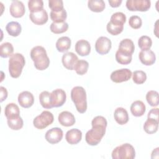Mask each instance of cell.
I'll return each mask as SVG.
<instances>
[{"instance_id":"obj_1","label":"cell","mask_w":159,"mask_h":159,"mask_svg":"<svg viewBox=\"0 0 159 159\" xmlns=\"http://www.w3.org/2000/svg\"><path fill=\"white\" fill-rule=\"evenodd\" d=\"M91 125V129L85 135V140L88 145L95 146L101 142L105 135L107 122L104 117L98 116L92 120Z\"/></svg>"},{"instance_id":"obj_2","label":"cell","mask_w":159,"mask_h":159,"mask_svg":"<svg viewBox=\"0 0 159 159\" xmlns=\"http://www.w3.org/2000/svg\"><path fill=\"white\" fill-rule=\"evenodd\" d=\"M30 55L36 69L42 71L48 67L50 59L44 47L39 45L33 47Z\"/></svg>"},{"instance_id":"obj_3","label":"cell","mask_w":159,"mask_h":159,"mask_svg":"<svg viewBox=\"0 0 159 159\" xmlns=\"http://www.w3.org/2000/svg\"><path fill=\"white\" fill-rule=\"evenodd\" d=\"M71 99L77 111L84 113L87 109V99L85 89L82 86H75L71 91Z\"/></svg>"},{"instance_id":"obj_4","label":"cell","mask_w":159,"mask_h":159,"mask_svg":"<svg viewBox=\"0 0 159 159\" xmlns=\"http://www.w3.org/2000/svg\"><path fill=\"white\" fill-rule=\"evenodd\" d=\"M25 64V58L21 53L12 54L9 60V72L12 78H17L21 75Z\"/></svg>"},{"instance_id":"obj_5","label":"cell","mask_w":159,"mask_h":159,"mask_svg":"<svg viewBox=\"0 0 159 159\" xmlns=\"http://www.w3.org/2000/svg\"><path fill=\"white\" fill-rule=\"evenodd\" d=\"M135 157L134 147L128 143L116 147L112 152L113 159H133Z\"/></svg>"},{"instance_id":"obj_6","label":"cell","mask_w":159,"mask_h":159,"mask_svg":"<svg viewBox=\"0 0 159 159\" xmlns=\"http://www.w3.org/2000/svg\"><path fill=\"white\" fill-rule=\"evenodd\" d=\"M54 120L53 114L48 111H43L33 120L34 126L38 129H43L52 124Z\"/></svg>"},{"instance_id":"obj_7","label":"cell","mask_w":159,"mask_h":159,"mask_svg":"<svg viewBox=\"0 0 159 159\" xmlns=\"http://www.w3.org/2000/svg\"><path fill=\"white\" fill-rule=\"evenodd\" d=\"M151 6L149 0H127L126 7L130 11H147Z\"/></svg>"},{"instance_id":"obj_8","label":"cell","mask_w":159,"mask_h":159,"mask_svg":"<svg viewBox=\"0 0 159 159\" xmlns=\"http://www.w3.org/2000/svg\"><path fill=\"white\" fill-rule=\"evenodd\" d=\"M132 75V71L129 69L122 68L112 72L110 78L113 82L119 83L128 81L130 79Z\"/></svg>"},{"instance_id":"obj_9","label":"cell","mask_w":159,"mask_h":159,"mask_svg":"<svg viewBox=\"0 0 159 159\" xmlns=\"http://www.w3.org/2000/svg\"><path fill=\"white\" fill-rule=\"evenodd\" d=\"M111 47V41L106 37H99L95 43L96 51L100 55H105L109 53Z\"/></svg>"},{"instance_id":"obj_10","label":"cell","mask_w":159,"mask_h":159,"mask_svg":"<svg viewBox=\"0 0 159 159\" xmlns=\"http://www.w3.org/2000/svg\"><path fill=\"white\" fill-rule=\"evenodd\" d=\"M51 101L53 107H59L62 106L66 99L65 91L62 89H56L50 93Z\"/></svg>"},{"instance_id":"obj_11","label":"cell","mask_w":159,"mask_h":159,"mask_svg":"<svg viewBox=\"0 0 159 159\" xmlns=\"http://www.w3.org/2000/svg\"><path fill=\"white\" fill-rule=\"evenodd\" d=\"M63 136V132L60 128L53 127L47 131L45 137L48 143L51 144H55L61 140Z\"/></svg>"},{"instance_id":"obj_12","label":"cell","mask_w":159,"mask_h":159,"mask_svg":"<svg viewBox=\"0 0 159 159\" xmlns=\"http://www.w3.org/2000/svg\"><path fill=\"white\" fill-rule=\"evenodd\" d=\"M9 11L12 17L20 18L24 15L25 8L22 2L20 1H13L11 4Z\"/></svg>"},{"instance_id":"obj_13","label":"cell","mask_w":159,"mask_h":159,"mask_svg":"<svg viewBox=\"0 0 159 159\" xmlns=\"http://www.w3.org/2000/svg\"><path fill=\"white\" fill-rule=\"evenodd\" d=\"M29 17L31 21L36 25H43L47 23L48 19V14L44 9L37 12H30Z\"/></svg>"},{"instance_id":"obj_14","label":"cell","mask_w":159,"mask_h":159,"mask_svg":"<svg viewBox=\"0 0 159 159\" xmlns=\"http://www.w3.org/2000/svg\"><path fill=\"white\" fill-rule=\"evenodd\" d=\"M17 99L20 106L24 108L31 107L34 102V98L32 93L28 91L21 92L19 94Z\"/></svg>"},{"instance_id":"obj_15","label":"cell","mask_w":159,"mask_h":159,"mask_svg":"<svg viewBox=\"0 0 159 159\" xmlns=\"http://www.w3.org/2000/svg\"><path fill=\"white\" fill-rule=\"evenodd\" d=\"M139 58L140 62L146 66H150L156 61L155 54L151 50H141L139 52Z\"/></svg>"},{"instance_id":"obj_16","label":"cell","mask_w":159,"mask_h":159,"mask_svg":"<svg viewBox=\"0 0 159 159\" xmlns=\"http://www.w3.org/2000/svg\"><path fill=\"white\" fill-rule=\"evenodd\" d=\"M82 139V132L78 129H71L68 130L65 135L66 142L71 145L78 143Z\"/></svg>"},{"instance_id":"obj_17","label":"cell","mask_w":159,"mask_h":159,"mask_svg":"<svg viewBox=\"0 0 159 159\" xmlns=\"http://www.w3.org/2000/svg\"><path fill=\"white\" fill-rule=\"evenodd\" d=\"M59 123L65 127H70L75 124L76 120L74 115L69 111L60 112L58 117Z\"/></svg>"},{"instance_id":"obj_18","label":"cell","mask_w":159,"mask_h":159,"mask_svg":"<svg viewBox=\"0 0 159 159\" xmlns=\"http://www.w3.org/2000/svg\"><path fill=\"white\" fill-rule=\"evenodd\" d=\"M78 60V57L73 52H66L64 53L61 58L63 65L70 70H73L75 65Z\"/></svg>"},{"instance_id":"obj_19","label":"cell","mask_w":159,"mask_h":159,"mask_svg":"<svg viewBox=\"0 0 159 159\" xmlns=\"http://www.w3.org/2000/svg\"><path fill=\"white\" fill-rule=\"evenodd\" d=\"M75 51L80 56H87L91 52V45L86 40H80L75 44Z\"/></svg>"},{"instance_id":"obj_20","label":"cell","mask_w":159,"mask_h":159,"mask_svg":"<svg viewBox=\"0 0 159 159\" xmlns=\"http://www.w3.org/2000/svg\"><path fill=\"white\" fill-rule=\"evenodd\" d=\"M115 120L119 125L125 124L129 121V114L125 109L123 107H117L114 112Z\"/></svg>"},{"instance_id":"obj_21","label":"cell","mask_w":159,"mask_h":159,"mask_svg":"<svg viewBox=\"0 0 159 159\" xmlns=\"http://www.w3.org/2000/svg\"><path fill=\"white\" fill-rule=\"evenodd\" d=\"M146 111V107L144 103L140 100L133 102L130 106V112L135 117L142 116Z\"/></svg>"},{"instance_id":"obj_22","label":"cell","mask_w":159,"mask_h":159,"mask_svg":"<svg viewBox=\"0 0 159 159\" xmlns=\"http://www.w3.org/2000/svg\"><path fill=\"white\" fill-rule=\"evenodd\" d=\"M135 46L134 44L133 41L130 39H125L120 41L118 50L125 53L132 55L134 52Z\"/></svg>"},{"instance_id":"obj_23","label":"cell","mask_w":159,"mask_h":159,"mask_svg":"<svg viewBox=\"0 0 159 159\" xmlns=\"http://www.w3.org/2000/svg\"><path fill=\"white\" fill-rule=\"evenodd\" d=\"M126 22V16L125 15L121 12H117L114 13L111 17L110 21L109 22L111 24L119 27H124V25Z\"/></svg>"},{"instance_id":"obj_24","label":"cell","mask_w":159,"mask_h":159,"mask_svg":"<svg viewBox=\"0 0 159 159\" xmlns=\"http://www.w3.org/2000/svg\"><path fill=\"white\" fill-rule=\"evenodd\" d=\"M71 43V39L68 37H61L56 42V48L59 52H65L70 49Z\"/></svg>"},{"instance_id":"obj_25","label":"cell","mask_w":159,"mask_h":159,"mask_svg":"<svg viewBox=\"0 0 159 159\" xmlns=\"http://www.w3.org/2000/svg\"><path fill=\"white\" fill-rule=\"evenodd\" d=\"M6 30L9 35L12 37H17L21 33L22 27L19 22L11 21L7 24Z\"/></svg>"},{"instance_id":"obj_26","label":"cell","mask_w":159,"mask_h":159,"mask_svg":"<svg viewBox=\"0 0 159 159\" xmlns=\"http://www.w3.org/2000/svg\"><path fill=\"white\" fill-rule=\"evenodd\" d=\"M4 114L7 119L20 116V110L18 106L13 102L9 103L5 107Z\"/></svg>"},{"instance_id":"obj_27","label":"cell","mask_w":159,"mask_h":159,"mask_svg":"<svg viewBox=\"0 0 159 159\" xmlns=\"http://www.w3.org/2000/svg\"><path fill=\"white\" fill-rule=\"evenodd\" d=\"M158 128V121L150 118H147V120L143 124V130L148 134H153L157 132Z\"/></svg>"},{"instance_id":"obj_28","label":"cell","mask_w":159,"mask_h":159,"mask_svg":"<svg viewBox=\"0 0 159 159\" xmlns=\"http://www.w3.org/2000/svg\"><path fill=\"white\" fill-rule=\"evenodd\" d=\"M88 6L93 12H101L105 9L106 4L102 0H89L88 2Z\"/></svg>"},{"instance_id":"obj_29","label":"cell","mask_w":159,"mask_h":159,"mask_svg":"<svg viewBox=\"0 0 159 159\" xmlns=\"http://www.w3.org/2000/svg\"><path fill=\"white\" fill-rule=\"evenodd\" d=\"M39 101L40 104L43 108L51 109L53 107L52 104L50 93L48 91H42L39 95Z\"/></svg>"},{"instance_id":"obj_30","label":"cell","mask_w":159,"mask_h":159,"mask_svg":"<svg viewBox=\"0 0 159 159\" xmlns=\"http://www.w3.org/2000/svg\"><path fill=\"white\" fill-rule=\"evenodd\" d=\"M7 122L9 127L14 130H20L24 125L23 119L20 116L16 117L14 118L7 119Z\"/></svg>"},{"instance_id":"obj_31","label":"cell","mask_w":159,"mask_h":159,"mask_svg":"<svg viewBox=\"0 0 159 159\" xmlns=\"http://www.w3.org/2000/svg\"><path fill=\"white\" fill-rule=\"evenodd\" d=\"M89 63L84 60H78L74 66V70L79 75H83L87 73Z\"/></svg>"},{"instance_id":"obj_32","label":"cell","mask_w":159,"mask_h":159,"mask_svg":"<svg viewBox=\"0 0 159 159\" xmlns=\"http://www.w3.org/2000/svg\"><path fill=\"white\" fill-rule=\"evenodd\" d=\"M50 16L53 22H56V23L63 22L66 19L67 12L65 9H63V10L59 12H54L51 11Z\"/></svg>"},{"instance_id":"obj_33","label":"cell","mask_w":159,"mask_h":159,"mask_svg":"<svg viewBox=\"0 0 159 159\" xmlns=\"http://www.w3.org/2000/svg\"><path fill=\"white\" fill-rule=\"evenodd\" d=\"M115 57L117 63L121 65H128L132 61V55L125 53L117 50Z\"/></svg>"},{"instance_id":"obj_34","label":"cell","mask_w":159,"mask_h":159,"mask_svg":"<svg viewBox=\"0 0 159 159\" xmlns=\"http://www.w3.org/2000/svg\"><path fill=\"white\" fill-rule=\"evenodd\" d=\"M52 32L58 34L66 32L68 29V24L66 22L56 23L52 22L50 27Z\"/></svg>"},{"instance_id":"obj_35","label":"cell","mask_w":159,"mask_h":159,"mask_svg":"<svg viewBox=\"0 0 159 159\" xmlns=\"http://www.w3.org/2000/svg\"><path fill=\"white\" fill-rule=\"evenodd\" d=\"M14 52V47L12 43L9 42H4L0 46V55L2 58H7L11 57Z\"/></svg>"},{"instance_id":"obj_36","label":"cell","mask_w":159,"mask_h":159,"mask_svg":"<svg viewBox=\"0 0 159 159\" xmlns=\"http://www.w3.org/2000/svg\"><path fill=\"white\" fill-rule=\"evenodd\" d=\"M147 102L152 107H157L158 105V93L154 90H150L146 94Z\"/></svg>"},{"instance_id":"obj_37","label":"cell","mask_w":159,"mask_h":159,"mask_svg":"<svg viewBox=\"0 0 159 159\" xmlns=\"http://www.w3.org/2000/svg\"><path fill=\"white\" fill-rule=\"evenodd\" d=\"M152 45L151 38L147 35L141 36L138 40V45L142 50H150Z\"/></svg>"},{"instance_id":"obj_38","label":"cell","mask_w":159,"mask_h":159,"mask_svg":"<svg viewBox=\"0 0 159 159\" xmlns=\"http://www.w3.org/2000/svg\"><path fill=\"white\" fill-rule=\"evenodd\" d=\"M132 80L137 84H143L147 80V75L145 72L142 70L134 71L132 74Z\"/></svg>"},{"instance_id":"obj_39","label":"cell","mask_w":159,"mask_h":159,"mask_svg":"<svg viewBox=\"0 0 159 159\" xmlns=\"http://www.w3.org/2000/svg\"><path fill=\"white\" fill-rule=\"evenodd\" d=\"M28 7L30 12H37L43 9V2L42 0H30Z\"/></svg>"},{"instance_id":"obj_40","label":"cell","mask_w":159,"mask_h":159,"mask_svg":"<svg viewBox=\"0 0 159 159\" xmlns=\"http://www.w3.org/2000/svg\"><path fill=\"white\" fill-rule=\"evenodd\" d=\"M48 7L52 9V11L59 12L64 9L63 2L61 0H49Z\"/></svg>"},{"instance_id":"obj_41","label":"cell","mask_w":159,"mask_h":159,"mask_svg":"<svg viewBox=\"0 0 159 159\" xmlns=\"http://www.w3.org/2000/svg\"><path fill=\"white\" fill-rule=\"evenodd\" d=\"M129 24L132 29H138L142 26V19L138 16H132L129 18Z\"/></svg>"},{"instance_id":"obj_42","label":"cell","mask_w":159,"mask_h":159,"mask_svg":"<svg viewBox=\"0 0 159 159\" xmlns=\"http://www.w3.org/2000/svg\"><path fill=\"white\" fill-rule=\"evenodd\" d=\"M147 118L153 119L158 121V108L152 109L148 113Z\"/></svg>"},{"instance_id":"obj_43","label":"cell","mask_w":159,"mask_h":159,"mask_svg":"<svg viewBox=\"0 0 159 159\" xmlns=\"http://www.w3.org/2000/svg\"><path fill=\"white\" fill-rule=\"evenodd\" d=\"M0 94H1V98H0V102H2L3 101L6 100L7 97V91L6 88H5L3 86L0 87Z\"/></svg>"},{"instance_id":"obj_44","label":"cell","mask_w":159,"mask_h":159,"mask_svg":"<svg viewBox=\"0 0 159 159\" xmlns=\"http://www.w3.org/2000/svg\"><path fill=\"white\" fill-rule=\"evenodd\" d=\"M110 6L112 7H117L122 3V0H109L108 1Z\"/></svg>"}]
</instances>
